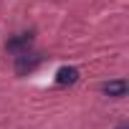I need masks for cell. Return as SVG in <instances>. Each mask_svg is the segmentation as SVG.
<instances>
[{
    "instance_id": "3957f363",
    "label": "cell",
    "mask_w": 129,
    "mask_h": 129,
    "mask_svg": "<svg viewBox=\"0 0 129 129\" xmlns=\"http://www.w3.org/2000/svg\"><path fill=\"white\" fill-rule=\"evenodd\" d=\"M15 58H18V63H15V71H18L20 76H23L25 71L36 69V63H38V58H36V56H30L28 51H20V53H18Z\"/></svg>"
},
{
    "instance_id": "7a4b0ae2",
    "label": "cell",
    "mask_w": 129,
    "mask_h": 129,
    "mask_svg": "<svg viewBox=\"0 0 129 129\" xmlns=\"http://www.w3.org/2000/svg\"><path fill=\"white\" fill-rule=\"evenodd\" d=\"M126 81L124 79H116V81H106L104 84V94L106 96H114V99H121V96H126Z\"/></svg>"
},
{
    "instance_id": "6da1fadb",
    "label": "cell",
    "mask_w": 129,
    "mask_h": 129,
    "mask_svg": "<svg viewBox=\"0 0 129 129\" xmlns=\"http://www.w3.org/2000/svg\"><path fill=\"white\" fill-rule=\"evenodd\" d=\"M79 81V69L76 66H61L56 71V84L58 86H69V84H76Z\"/></svg>"
}]
</instances>
